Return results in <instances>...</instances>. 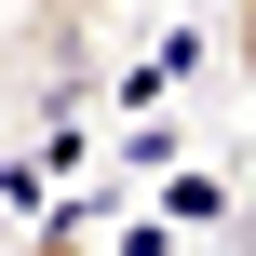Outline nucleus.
Wrapping results in <instances>:
<instances>
[{"mask_svg": "<svg viewBox=\"0 0 256 256\" xmlns=\"http://www.w3.org/2000/svg\"><path fill=\"white\" fill-rule=\"evenodd\" d=\"M94 243H108V189H68V202H40L0 256H94Z\"/></svg>", "mask_w": 256, "mask_h": 256, "instance_id": "f257e3e1", "label": "nucleus"}, {"mask_svg": "<svg viewBox=\"0 0 256 256\" xmlns=\"http://www.w3.org/2000/svg\"><path fill=\"white\" fill-rule=\"evenodd\" d=\"M230 81H256V0H230Z\"/></svg>", "mask_w": 256, "mask_h": 256, "instance_id": "f03ea898", "label": "nucleus"}, {"mask_svg": "<svg viewBox=\"0 0 256 256\" xmlns=\"http://www.w3.org/2000/svg\"><path fill=\"white\" fill-rule=\"evenodd\" d=\"M54 14H81V27H94V14H135V0H54Z\"/></svg>", "mask_w": 256, "mask_h": 256, "instance_id": "7ed1b4c3", "label": "nucleus"}]
</instances>
